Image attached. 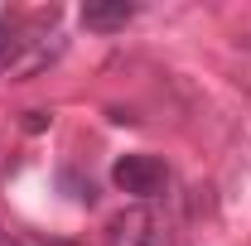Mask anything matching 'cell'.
<instances>
[{
  "instance_id": "1",
  "label": "cell",
  "mask_w": 251,
  "mask_h": 246,
  "mask_svg": "<svg viewBox=\"0 0 251 246\" xmlns=\"http://www.w3.org/2000/svg\"><path fill=\"white\" fill-rule=\"evenodd\" d=\"M111 184L130 193V198H159L164 184H169V169H164V159L159 154H121L116 164H111Z\"/></svg>"
},
{
  "instance_id": "2",
  "label": "cell",
  "mask_w": 251,
  "mask_h": 246,
  "mask_svg": "<svg viewBox=\"0 0 251 246\" xmlns=\"http://www.w3.org/2000/svg\"><path fill=\"white\" fill-rule=\"evenodd\" d=\"M101 242L106 246H164V222L145 203H130V208H121V213L106 222Z\"/></svg>"
},
{
  "instance_id": "3",
  "label": "cell",
  "mask_w": 251,
  "mask_h": 246,
  "mask_svg": "<svg viewBox=\"0 0 251 246\" xmlns=\"http://www.w3.org/2000/svg\"><path fill=\"white\" fill-rule=\"evenodd\" d=\"M135 20V5H126V0H97V5H82V25L92 34H116L126 29Z\"/></svg>"
},
{
  "instance_id": "4",
  "label": "cell",
  "mask_w": 251,
  "mask_h": 246,
  "mask_svg": "<svg viewBox=\"0 0 251 246\" xmlns=\"http://www.w3.org/2000/svg\"><path fill=\"white\" fill-rule=\"evenodd\" d=\"M25 44H29V39L20 29V20H15V15H0V68H15V58H20Z\"/></svg>"
},
{
  "instance_id": "5",
  "label": "cell",
  "mask_w": 251,
  "mask_h": 246,
  "mask_svg": "<svg viewBox=\"0 0 251 246\" xmlns=\"http://www.w3.org/2000/svg\"><path fill=\"white\" fill-rule=\"evenodd\" d=\"M20 242H25V246H77V242H58V237L44 242V237H34V232H20Z\"/></svg>"
},
{
  "instance_id": "6",
  "label": "cell",
  "mask_w": 251,
  "mask_h": 246,
  "mask_svg": "<svg viewBox=\"0 0 251 246\" xmlns=\"http://www.w3.org/2000/svg\"><path fill=\"white\" fill-rule=\"evenodd\" d=\"M44 125H49V111H29L25 116V130H44Z\"/></svg>"
},
{
  "instance_id": "7",
  "label": "cell",
  "mask_w": 251,
  "mask_h": 246,
  "mask_svg": "<svg viewBox=\"0 0 251 246\" xmlns=\"http://www.w3.org/2000/svg\"><path fill=\"white\" fill-rule=\"evenodd\" d=\"M0 246H25V242H20V232H0Z\"/></svg>"
}]
</instances>
